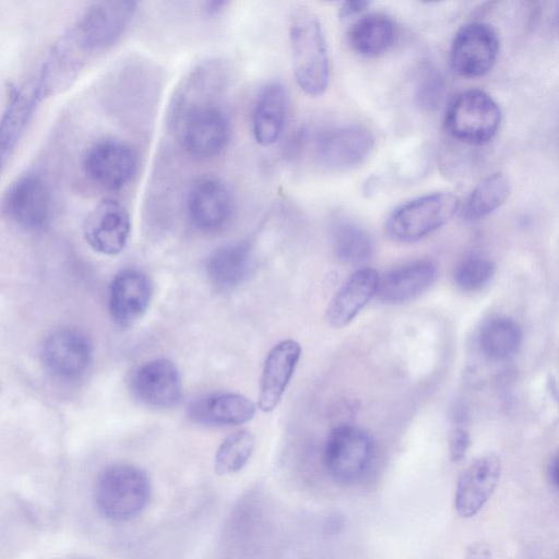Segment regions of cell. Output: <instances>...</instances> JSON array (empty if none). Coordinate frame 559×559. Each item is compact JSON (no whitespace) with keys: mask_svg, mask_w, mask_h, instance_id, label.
<instances>
[{"mask_svg":"<svg viewBox=\"0 0 559 559\" xmlns=\"http://www.w3.org/2000/svg\"><path fill=\"white\" fill-rule=\"evenodd\" d=\"M502 473L498 453L488 452L474 459L459 475L454 508L463 519L474 518L493 495Z\"/></svg>","mask_w":559,"mask_h":559,"instance_id":"cell-15","label":"cell"},{"mask_svg":"<svg viewBox=\"0 0 559 559\" xmlns=\"http://www.w3.org/2000/svg\"><path fill=\"white\" fill-rule=\"evenodd\" d=\"M255 409V404L242 394L217 392L192 401L188 407V416L200 425L230 427L251 420Z\"/></svg>","mask_w":559,"mask_h":559,"instance_id":"cell-20","label":"cell"},{"mask_svg":"<svg viewBox=\"0 0 559 559\" xmlns=\"http://www.w3.org/2000/svg\"><path fill=\"white\" fill-rule=\"evenodd\" d=\"M395 24L383 13H370L355 21L347 34L353 50L364 57H377L393 44Z\"/></svg>","mask_w":559,"mask_h":559,"instance_id":"cell-26","label":"cell"},{"mask_svg":"<svg viewBox=\"0 0 559 559\" xmlns=\"http://www.w3.org/2000/svg\"><path fill=\"white\" fill-rule=\"evenodd\" d=\"M464 559H492V552L486 543L477 542L466 549Z\"/></svg>","mask_w":559,"mask_h":559,"instance_id":"cell-35","label":"cell"},{"mask_svg":"<svg viewBox=\"0 0 559 559\" xmlns=\"http://www.w3.org/2000/svg\"><path fill=\"white\" fill-rule=\"evenodd\" d=\"M138 2L97 1L88 5L66 35L86 59L115 45L126 33L136 12Z\"/></svg>","mask_w":559,"mask_h":559,"instance_id":"cell-3","label":"cell"},{"mask_svg":"<svg viewBox=\"0 0 559 559\" xmlns=\"http://www.w3.org/2000/svg\"><path fill=\"white\" fill-rule=\"evenodd\" d=\"M153 297L151 278L140 270L123 269L112 278L108 289V311L120 328H129L148 309Z\"/></svg>","mask_w":559,"mask_h":559,"instance_id":"cell-18","label":"cell"},{"mask_svg":"<svg viewBox=\"0 0 559 559\" xmlns=\"http://www.w3.org/2000/svg\"><path fill=\"white\" fill-rule=\"evenodd\" d=\"M459 206V198L452 192L424 194L394 209L385 221L384 229L392 240L414 242L447 224Z\"/></svg>","mask_w":559,"mask_h":559,"instance_id":"cell-5","label":"cell"},{"mask_svg":"<svg viewBox=\"0 0 559 559\" xmlns=\"http://www.w3.org/2000/svg\"><path fill=\"white\" fill-rule=\"evenodd\" d=\"M445 92L442 73L431 63H423L415 75L414 100L423 111H432L441 103Z\"/></svg>","mask_w":559,"mask_h":559,"instance_id":"cell-31","label":"cell"},{"mask_svg":"<svg viewBox=\"0 0 559 559\" xmlns=\"http://www.w3.org/2000/svg\"><path fill=\"white\" fill-rule=\"evenodd\" d=\"M39 99L33 91L11 87L0 119V176L14 153Z\"/></svg>","mask_w":559,"mask_h":559,"instance_id":"cell-25","label":"cell"},{"mask_svg":"<svg viewBox=\"0 0 559 559\" xmlns=\"http://www.w3.org/2000/svg\"><path fill=\"white\" fill-rule=\"evenodd\" d=\"M228 2L224 0L219 1H207L203 3L202 11L203 14L207 17H215L224 12L227 8Z\"/></svg>","mask_w":559,"mask_h":559,"instance_id":"cell-36","label":"cell"},{"mask_svg":"<svg viewBox=\"0 0 559 559\" xmlns=\"http://www.w3.org/2000/svg\"><path fill=\"white\" fill-rule=\"evenodd\" d=\"M373 145V134L366 127L343 124L326 129L316 138L313 155L319 166L341 173L364 163Z\"/></svg>","mask_w":559,"mask_h":559,"instance_id":"cell-9","label":"cell"},{"mask_svg":"<svg viewBox=\"0 0 559 559\" xmlns=\"http://www.w3.org/2000/svg\"><path fill=\"white\" fill-rule=\"evenodd\" d=\"M138 157L133 147L118 139H103L92 144L83 158L86 177L98 187L118 191L134 177Z\"/></svg>","mask_w":559,"mask_h":559,"instance_id":"cell-13","label":"cell"},{"mask_svg":"<svg viewBox=\"0 0 559 559\" xmlns=\"http://www.w3.org/2000/svg\"><path fill=\"white\" fill-rule=\"evenodd\" d=\"M253 252L247 242H234L216 248L206 261L211 283L229 290L242 284L253 267Z\"/></svg>","mask_w":559,"mask_h":559,"instance_id":"cell-24","label":"cell"},{"mask_svg":"<svg viewBox=\"0 0 559 559\" xmlns=\"http://www.w3.org/2000/svg\"><path fill=\"white\" fill-rule=\"evenodd\" d=\"M91 338L80 329L64 326L52 331L44 341L41 358L56 378L76 381L88 371L93 361Z\"/></svg>","mask_w":559,"mask_h":559,"instance_id":"cell-12","label":"cell"},{"mask_svg":"<svg viewBox=\"0 0 559 559\" xmlns=\"http://www.w3.org/2000/svg\"><path fill=\"white\" fill-rule=\"evenodd\" d=\"M293 72L299 88L320 96L330 81V59L319 17L311 11H295L288 25Z\"/></svg>","mask_w":559,"mask_h":559,"instance_id":"cell-1","label":"cell"},{"mask_svg":"<svg viewBox=\"0 0 559 559\" xmlns=\"http://www.w3.org/2000/svg\"><path fill=\"white\" fill-rule=\"evenodd\" d=\"M471 439L468 431L461 426L452 428L449 436V454L452 462L462 461L469 448Z\"/></svg>","mask_w":559,"mask_h":559,"instance_id":"cell-33","label":"cell"},{"mask_svg":"<svg viewBox=\"0 0 559 559\" xmlns=\"http://www.w3.org/2000/svg\"><path fill=\"white\" fill-rule=\"evenodd\" d=\"M301 356L300 344L292 338L281 341L269 352L263 364L258 407L272 412L281 402Z\"/></svg>","mask_w":559,"mask_h":559,"instance_id":"cell-19","label":"cell"},{"mask_svg":"<svg viewBox=\"0 0 559 559\" xmlns=\"http://www.w3.org/2000/svg\"><path fill=\"white\" fill-rule=\"evenodd\" d=\"M234 198L219 178L203 176L191 185L187 195V213L191 224L204 233L221 230L230 219Z\"/></svg>","mask_w":559,"mask_h":559,"instance_id":"cell-16","label":"cell"},{"mask_svg":"<svg viewBox=\"0 0 559 559\" xmlns=\"http://www.w3.org/2000/svg\"><path fill=\"white\" fill-rule=\"evenodd\" d=\"M332 239L337 257L346 263L360 264L373 254V242L368 231L348 217H335Z\"/></svg>","mask_w":559,"mask_h":559,"instance_id":"cell-28","label":"cell"},{"mask_svg":"<svg viewBox=\"0 0 559 559\" xmlns=\"http://www.w3.org/2000/svg\"><path fill=\"white\" fill-rule=\"evenodd\" d=\"M511 193V183L502 173H493L478 183L467 197L462 215L468 221L484 218L500 207Z\"/></svg>","mask_w":559,"mask_h":559,"instance_id":"cell-29","label":"cell"},{"mask_svg":"<svg viewBox=\"0 0 559 559\" xmlns=\"http://www.w3.org/2000/svg\"><path fill=\"white\" fill-rule=\"evenodd\" d=\"M558 471H559V467H558V454L555 453L552 455V457L549 460L548 462V465H547V471H546V475H547V479L550 484V486L557 490L558 488Z\"/></svg>","mask_w":559,"mask_h":559,"instance_id":"cell-37","label":"cell"},{"mask_svg":"<svg viewBox=\"0 0 559 559\" xmlns=\"http://www.w3.org/2000/svg\"><path fill=\"white\" fill-rule=\"evenodd\" d=\"M4 215L28 231L45 229L52 217V199L48 185L38 174L16 179L2 199Z\"/></svg>","mask_w":559,"mask_h":559,"instance_id":"cell-11","label":"cell"},{"mask_svg":"<svg viewBox=\"0 0 559 559\" xmlns=\"http://www.w3.org/2000/svg\"><path fill=\"white\" fill-rule=\"evenodd\" d=\"M379 277L371 267L355 271L331 299L325 313L328 323L333 328L349 324L376 296Z\"/></svg>","mask_w":559,"mask_h":559,"instance_id":"cell-23","label":"cell"},{"mask_svg":"<svg viewBox=\"0 0 559 559\" xmlns=\"http://www.w3.org/2000/svg\"><path fill=\"white\" fill-rule=\"evenodd\" d=\"M147 473L133 464L116 463L98 475L94 499L98 512L111 522H127L140 515L151 500Z\"/></svg>","mask_w":559,"mask_h":559,"instance_id":"cell-2","label":"cell"},{"mask_svg":"<svg viewBox=\"0 0 559 559\" xmlns=\"http://www.w3.org/2000/svg\"><path fill=\"white\" fill-rule=\"evenodd\" d=\"M229 73L221 59H206L195 64L181 80L169 104L170 127L188 112L219 104Z\"/></svg>","mask_w":559,"mask_h":559,"instance_id":"cell-7","label":"cell"},{"mask_svg":"<svg viewBox=\"0 0 559 559\" xmlns=\"http://www.w3.org/2000/svg\"><path fill=\"white\" fill-rule=\"evenodd\" d=\"M499 53V38L495 28L485 22H469L454 35L450 47V66L464 78L487 74Z\"/></svg>","mask_w":559,"mask_h":559,"instance_id":"cell-10","label":"cell"},{"mask_svg":"<svg viewBox=\"0 0 559 559\" xmlns=\"http://www.w3.org/2000/svg\"><path fill=\"white\" fill-rule=\"evenodd\" d=\"M522 333L519 324L507 317L488 320L478 333V346L485 357L503 361L514 356L521 345Z\"/></svg>","mask_w":559,"mask_h":559,"instance_id":"cell-27","label":"cell"},{"mask_svg":"<svg viewBox=\"0 0 559 559\" xmlns=\"http://www.w3.org/2000/svg\"><path fill=\"white\" fill-rule=\"evenodd\" d=\"M436 277L437 267L433 262L429 260L412 261L379 277L376 295L384 304L406 302L427 290Z\"/></svg>","mask_w":559,"mask_h":559,"instance_id":"cell-22","label":"cell"},{"mask_svg":"<svg viewBox=\"0 0 559 559\" xmlns=\"http://www.w3.org/2000/svg\"><path fill=\"white\" fill-rule=\"evenodd\" d=\"M501 118L499 105L487 92L468 88L450 100L443 124L453 139L469 145H483L495 138Z\"/></svg>","mask_w":559,"mask_h":559,"instance_id":"cell-4","label":"cell"},{"mask_svg":"<svg viewBox=\"0 0 559 559\" xmlns=\"http://www.w3.org/2000/svg\"><path fill=\"white\" fill-rule=\"evenodd\" d=\"M131 218L126 206L115 199H104L87 214L83 223L86 243L97 253L117 255L126 248Z\"/></svg>","mask_w":559,"mask_h":559,"instance_id":"cell-17","label":"cell"},{"mask_svg":"<svg viewBox=\"0 0 559 559\" xmlns=\"http://www.w3.org/2000/svg\"><path fill=\"white\" fill-rule=\"evenodd\" d=\"M255 445L254 436L246 429L227 436L216 450L214 471L219 476L240 472L250 460Z\"/></svg>","mask_w":559,"mask_h":559,"instance_id":"cell-30","label":"cell"},{"mask_svg":"<svg viewBox=\"0 0 559 559\" xmlns=\"http://www.w3.org/2000/svg\"><path fill=\"white\" fill-rule=\"evenodd\" d=\"M495 274V264L481 253L463 258L455 266L453 278L464 292H475L486 286Z\"/></svg>","mask_w":559,"mask_h":559,"instance_id":"cell-32","label":"cell"},{"mask_svg":"<svg viewBox=\"0 0 559 559\" xmlns=\"http://www.w3.org/2000/svg\"><path fill=\"white\" fill-rule=\"evenodd\" d=\"M171 128L185 151L198 159L217 156L226 147L230 135L228 116L219 104L192 110Z\"/></svg>","mask_w":559,"mask_h":559,"instance_id":"cell-8","label":"cell"},{"mask_svg":"<svg viewBox=\"0 0 559 559\" xmlns=\"http://www.w3.org/2000/svg\"><path fill=\"white\" fill-rule=\"evenodd\" d=\"M289 97L280 82L264 84L254 100L251 124L257 143L261 146L275 144L283 134L288 116Z\"/></svg>","mask_w":559,"mask_h":559,"instance_id":"cell-21","label":"cell"},{"mask_svg":"<svg viewBox=\"0 0 559 559\" xmlns=\"http://www.w3.org/2000/svg\"><path fill=\"white\" fill-rule=\"evenodd\" d=\"M132 395L154 409H168L183 399V388L177 366L167 358H156L139 366L129 379Z\"/></svg>","mask_w":559,"mask_h":559,"instance_id":"cell-14","label":"cell"},{"mask_svg":"<svg viewBox=\"0 0 559 559\" xmlns=\"http://www.w3.org/2000/svg\"><path fill=\"white\" fill-rule=\"evenodd\" d=\"M369 5H370V2L364 1V0L346 1L340 8V19L342 21L349 20V19L354 17L355 15L361 13Z\"/></svg>","mask_w":559,"mask_h":559,"instance_id":"cell-34","label":"cell"},{"mask_svg":"<svg viewBox=\"0 0 559 559\" xmlns=\"http://www.w3.org/2000/svg\"><path fill=\"white\" fill-rule=\"evenodd\" d=\"M374 444L362 429L352 425L335 427L323 449V464L328 474L341 484L362 479L371 468Z\"/></svg>","mask_w":559,"mask_h":559,"instance_id":"cell-6","label":"cell"}]
</instances>
